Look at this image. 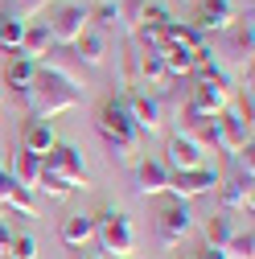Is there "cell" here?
<instances>
[{
	"label": "cell",
	"mask_w": 255,
	"mask_h": 259,
	"mask_svg": "<svg viewBox=\"0 0 255 259\" xmlns=\"http://www.w3.org/2000/svg\"><path fill=\"white\" fill-rule=\"evenodd\" d=\"M37 78V62H29V58H9V66H5V87H13L17 95L29 87V82H33Z\"/></svg>",
	"instance_id": "22"
},
{
	"label": "cell",
	"mask_w": 255,
	"mask_h": 259,
	"mask_svg": "<svg viewBox=\"0 0 255 259\" xmlns=\"http://www.w3.org/2000/svg\"><path fill=\"white\" fill-rule=\"evenodd\" d=\"M0 103H5V91H0Z\"/></svg>",
	"instance_id": "38"
},
{
	"label": "cell",
	"mask_w": 255,
	"mask_h": 259,
	"mask_svg": "<svg viewBox=\"0 0 255 259\" xmlns=\"http://www.w3.org/2000/svg\"><path fill=\"white\" fill-rule=\"evenodd\" d=\"M21 144H25V152H33V156H46L54 144H58V136H54V127L50 123H41V119H33L25 127V136H21Z\"/></svg>",
	"instance_id": "20"
},
{
	"label": "cell",
	"mask_w": 255,
	"mask_h": 259,
	"mask_svg": "<svg viewBox=\"0 0 255 259\" xmlns=\"http://www.w3.org/2000/svg\"><path fill=\"white\" fill-rule=\"evenodd\" d=\"M9 243H13V226L0 218V259H5V251H9Z\"/></svg>",
	"instance_id": "36"
},
{
	"label": "cell",
	"mask_w": 255,
	"mask_h": 259,
	"mask_svg": "<svg viewBox=\"0 0 255 259\" xmlns=\"http://www.w3.org/2000/svg\"><path fill=\"white\" fill-rule=\"evenodd\" d=\"M87 17L99 29H115V33H119V5H115V0H95V9H87Z\"/></svg>",
	"instance_id": "27"
},
{
	"label": "cell",
	"mask_w": 255,
	"mask_h": 259,
	"mask_svg": "<svg viewBox=\"0 0 255 259\" xmlns=\"http://www.w3.org/2000/svg\"><path fill=\"white\" fill-rule=\"evenodd\" d=\"M54 50V37H50V25H29L25 29V37H21V58H29V62H41L46 54Z\"/></svg>",
	"instance_id": "16"
},
{
	"label": "cell",
	"mask_w": 255,
	"mask_h": 259,
	"mask_svg": "<svg viewBox=\"0 0 255 259\" xmlns=\"http://www.w3.org/2000/svg\"><path fill=\"white\" fill-rule=\"evenodd\" d=\"M78 5H82V0H78Z\"/></svg>",
	"instance_id": "39"
},
{
	"label": "cell",
	"mask_w": 255,
	"mask_h": 259,
	"mask_svg": "<svg viewBox=\"0 0 255 259\" xmlns=\"http://www.w3.org/2000/svg\"><path fill=\"white\" fill-rule=\"evenodd\" d=\"M231 239H235V222H231V214H214V218L206 222V247L222 251Z\"/></svg>",
	"instance_id": "25"
},
{
	"label": "cell",
	"mask_w": 255,
	"mask_h": 259,
	"mask_svg": "<svg viewBox=\"0 0 255 259\" xmlns=\"http://www.w3.org/2000/svg\"><path fill=\"white\" fill-rule=\"evenodd\" d=\"M5 259H37V239L33 235H13Z\"/></svg>",
	"instance_id": "30"
},
{
	"label": "cell",
	"mask_w": 255,
	"mask_h": 259,
	"mask_svg": "<svg viewBox=\"0 0 255 259\" xmlns=\"http://www.w3.org/2000/svg\"><path fill=\"white\" fill-rule=\"evenodd\" d=\"M231 25H235V5L231 0H202L198 5V17H194L198 33H222Z\"/></svg>",
	"instance_id": "11"
},
{
	"label": "cell",
	"mask_w": 255,
	"mask_h": 259,
	"mask_svg": "<svg viewBox=\"0 0 255 259\" xmlns=\"http://www.w3.org/2000/svg\"><path fill=\"white\" fill-rule=\"evenodd\" d=\"M128 95V111H132V123H136V132L140 136H156V132H165V103H161V95L156 91H123Z\"/></svg>",
	"instance_id": "6"
},
{
	"label": "cell",
	"mask_w": 255,
	"mask_h": 259,
	"mask_svg": "<svg viewBox=\"0 0 255 259\" xmlns=\"http://www.w3.org/2000/svg\"><path fill=\"white\" fill-rule=\"evenodd\" d=\"M37 70H50V74H62L66 82H74V87H87V78H82V62L66 50V46H54L41 62H37Z\"/></svg>",
	"instance_id": "12"
},
{
	"label": "cell",
	"mask_w": 255,
	"mask_h": 259,
	"mask_svg": "<svg viewBox=\"0 0 255 259\" xmlns=\"http://www.w3.org/2000/svg\"><path fill=\"white\" fill-rule=\"evenodd\" d=\"M91 218H95V239L103 243V251H111V255H132L136 251V226L123 210L107 206V210L91 214Z\"/></svg>",
	"instance_id": "3"
},
{
	"label": "cell",
	"mask_w": 255,
	"mask_h": 259,
	"mask_svg": "<svg viewBox=\"0 0 255 259\" xmlns=\"http://www.w3.org/2000/svg\"><path fill=\"white\" fill-rule=\"evenodd\" d=\"M251 46H255V37H251V13H247V21L231 33V46H227V58L235 62V66H251Z\"/></svg>",
	"instance_id": "21"
},
{
	"label": "cell",
	"mask_w": 255,
	"mask_h": 259,
	"mask_svg": "<svg viewBox=\"0 0 255 259\" xmlns=\"http://www.w3.org/2000/svg\"><path fill=\"white\" fill-rule=\"evenodd\" d=\"M41 9H50V0H17V9H13V17H21V21L29 25V21H33V17L41 13Z\"/></svg>",
	"instance_id": "34"
},
{
	"label": "cell",
	"mask_w": 255,
	"mask_h": 259,
	"mask_svg": "<svg viewBox=\"0 0 255 259\" xmlns=\"http://www.w3.org/2000/svg\"><path fill=\"white\" fill-rule=\"evenodd\" d=\"M218 169L214 165H198V169H185V173H169V193L173 202H189V198H202L218 185Z\"/></svg>",
	"instance_id": "8"
},
{
	"label": "cell",
	"mask_w": 255,
	"mask_h": 259,
	"mask_svg": "<svg viewBox=\"0 0 255 259\" xmlns=\"http://www.w3.org/2000/svg\"><path fill=\"white\" fill-rule=\"evenodd\" d=\"M169 189V169L161 160H136V193L140 198H156Z\"/></svg>",
	"instance_id": "13"
},
{
	"label": "cell",
	"mask_w": 255,
	"mask_h": 259,
	"mask_svg": "<svg viewBox=\"0 0 255 259\" xmlns=\"http://www.w3.org/2000/svg\"><path fill=\"white\" fill-rule=\"evenodd\" d=\"M132 37H136L148 54H161V50H165V29H156V25H140Z\"/></svg>",
	"instance_id": "31"
},
{
	"label": "cell",
	"mask_w": 255,
	"mask_h": 259,
	"mask_svg": "<svg viewBox=\"0 0 255 259\" xmlns=\"http://www.w3.org/2000/svg\"><path fill=\"white\" fill-rule=\"evenodd\" d=\"M189 231H194V214H189L185 202H169L161 214H156V243L161 247H177Z\"/></svg>",
	"instance_id": "9"
},
{
	"label": "cell",
	"mask_w": 255,
	"mask_h": 259,
	"mask_svg": "<svg viewBox=\"0 0 255 259\" xmlns=\"http://www.w3.org/2000/svg\"><path fill=\"white\" fill-rule=\"evenodd\" d=\"M198 54V50H194ZM194 54H185V50H161V62H165V74H169V82H177V78H189L194 74Z\"/></svg>",
	"instance_id": "24"
},
{
	"label": "cell",
	"mask_w": 255,
	"mask_h": 259,
	"mask_svg": "<svg viewBox=\"0 0 255 259\" xmlns=\"http://www.w3.org/2000/svg\"><path fill=\"white\" fill-rule=\"evenodd\" d=\"M70 54L82 62V66H103V62H107V41H103V33H91V29H87V33L70 46Z\"/></svg>",
	"instance_id": "17"
},
{
	"label": "cell",
	"mask_w": 255,
	"mask_h": 259,
	"mask_svg": "<svg viewBox=\"0 0 255 259\" xmlns=\"http://www.w3.org/2000/svg\"><path fill=\"white\" fill-rule=\"evenodd\" d=\"M17 99L25 103V111L33 115V119H41V123H50L54 115H62V111H74V107H82L87 103V87H74V82H66L62 74H50V70H37V78L29 82Z\"/></svg>",
	"instance_id": "1"
},
{
	"label": "cell",
	"mask_w": 255,
	"mask_h": 259,
	"mask_svg": "<svg viewBox=\"0 0 255 259\" xmlns=\"http://www.w3.org/2000/svg\"><path fill=\"white\" fill-rule=\"evenodd\" d=\"M251 247H255V235H251V226H247V231H235V239L222 247V251H227L231 259H251Z\"/></svg>",
	"instance_id": "32"
},
{
	"label": "cell",
	"mask_w": 255,
	"mask_h": 259,
	"mask_svg": "<svg viewBox=\"0 0 255 259\" xmlns=\"http://www.w3.org/2000/svg\"><path fill=\"white\" fill-rule=\"evenodd\" d=\"M9 210H17V214H25V218H33L37 214V193L33 189H25V185H13V193H9V202H5Z\"/></svg>",
	"instance_id": "28"
},
{
	"label": "cell",
	"mask_w": 255,
	"mask_h": 259,
	"mask_svg": "<svg viewBox=\"0 0 255 259\" xmlns=\"http://www.w3.org/2000/svg\"><path fill=\"white\" fill-rule=\"evenodd\" d=\"M25 21L21 17H13L9 9H0V50H9V54H17L21 50V37H25Z\"/></svg>",
	"instance_id": "23"
},
{
	"label": "cell",
	"mask_w": 255,
	"mask_h": 259,
	"mask_svg": "<svg viewBox=\"0 0 255 259\" xmlns=\"http://www.w3.org/2000/svg\"><path fill=\"white\" fill-rule=\"evenodd\" d=\"M95 132H99V140L107 144L111 160H119V165H136V152H140V132L132 123V111H128V95H111V99H103L99 107V119H95Z\"/></svg>",
	"instance_id": "2"
},
{
	"label": "cell",
	"mask_w": 255,
	"mask_h": 259,
	"mask_svg": "<svg viewBox=\"0 0 255 259\" xmlns=\"http://www.w3.org/2000/svg\"><path fill=\"white\" fill-rule=\"evenodd\" d=\"M46 25H50L54 46H66V50H70V46L87 33L91 17H87V5H74V0H70V5H58V9H54V17H50Z\"/></svg>",
	"instance_id": "7"
},
{
	"label": "cell",
	"mask_w": 255,
	"mask_h": 259,
	"mask_svg": "<svg viewBox=\"0 0 255 259\" xmlns=\"http://www.w3.org/2000/svg\"><path fill=\"white\" fill-rule=\"evenodd\" d=\"M9 173H13V181H17V185L37 189V181H41L46 165H41V156H33V152H25V148H21V152L9 160Z\"/></svg>",
	"instance_id": "15"
},
{
	"label": "cell",
	"mask_w": 255,
	"mask_h": 259,
	"mask_svg": "<svg viewBox=\"0 0 255 259\" xmlns=\"http://www.w3.org/2000/svg\"><path fill=\"white\" fill-rule=\"evenodd\" d=\"M231 107V82L227 74H214V78H198L194 82V95H189V103H185V115H222Z\"/></svg>",
	"instance_id": "4"
},
{
	"label": "cell",
	"mask_w": 255,
	"mask_h": 259,
	"mask_svg": "<svg viewBox=\"0 0 255 259\" xmlns=\"http://www.w3.org/2000/svg\"><path fill=\"white\" fill-rule=\"evenodd\" d=\"M33 193H46V198H54V202H62V198H70V185L62 181V177H54V173H41V181H37V189Z\"/></svg>",
	"instance_id": "29"
},
{
	"label": "cell",
	"mask_w": 255,
	"mask_h": 259,
	"mask_svg": "<svg viewBox=\"0 0 255 259\" xmlns=\"http://www.w3.org/2000/svg\"><path fill=\"white\" fill-rule=\"evenodd\" d=\"M169 21H177L165 5H144V17H140V25H156V29H165Z\"/></svg>",
	"instance_id": "33"
},
{
	"label": "cell",
	"mask_w": 255,
	"mask_h": 259,
	"mask_svg": "<svg viewBox=\"0 0 255 259\" xmlns=\"http://www.w3.org/2000/svg\"><path fill=\"white\" fill-rule=\"evenodd\" d=\"M222 214H235V210H247L251 214V206H255V185H251V177H231L227 185H222Z\"/></svg>",
	"instance_id": "14"
},
{
	"label": "cell",
	"mask_w": 255,
	"mask_h": 259,
	"mask_svg": "<svg viewBox=\"0 0 255 259\" xmlns=\"http://www.w3.org/2000/svg\"><path fill=\"white\" fill-rule=\"evenodd\" d=\"M78 259H95V255H78Z\"/></svg>",
	"instance_id": "37"
},
{
	"label": "cell",
	"mask_w": 255,
	"mask_h": 259,
	"mask_svg": "<svg viewBox=\"0 0 255 259\" xmlns=\"http://www.w3.org/2000/svg\"><path fill=\"white\" fill-rule=\"evenodd\" d=\"M161 165H165L169 173L198 169V165H206V148H202L194 136H185V132H173V136H169V144H165V160H161Z\"/></svg>",
	"instance_id": "10"
},
{
	"label": "cell",
	"mask_w": 255,
	"mask_h": 259,
	"mask_svg": "<svg viewBox=\"0 0 255 259\" xmlns=\"http://www.w3.org/2000/svg\"><path fill=\"white\" fill-rule=\"evenodd\" d=\"M165 46L194 54V50H202V33H198L194 25H185V21H169V25H165Z\"/></svg>",
	"instance_id": "18"
},
{
	"label": "cell",
	"mask_w": 255,
	"mask_h": 259,
	"mask_svg": "<svg viewBox=\"0 0 255 259\" xmlns=\"http://www.w3.org/2000/svg\"><path fill=\"white\" fill-rule=\"evenodd\" d=\"M115 5H119V33L132 37L136 29H140V17H144V5H148V0H115Z\"/></svg>",
	"instance_id": "26"
},
{
	"label": "cell",
	"mask_w": 255,
	"mask_h": 259,
	"mask_svg": "<svg viewBox=\"0 0 255 259\" xmlns=\"http://www.w3.org/2000/svg\"><path fill=\"white\" fill-rule=\"evenodd\" d=\"M41 165H46V173L62 177V181L70 185V189H87V185H91L87 160H82V152H78L74 144H54V148L41 156Z\"/></svg>",
	"instance_id": "5"
},
{
	"label": "cell",
	"mask_w": 255,
	"mask_h": 259,
	"mask_svg": "<svg viewBox=\"0 0 255 259\" xmlns=\"http://www.w3.org/2000/svg\"><path fill=\"white\" fill-rule=\"evenodd\" d=\"M95 239V218L91 214H70L62 222V243L66 247H87Z\"/></svg>",
	"instance_id": "19"
},
{
	"label": "cell",
	"mask_w": 255,
	"mask_h": 259,
	"mask_svg": "<svg viewBox=\"0 0 255 259\" xmlns=\"http://www.w3.org/2000/svg\"><path fill=\"white\" fill-rule=\"evenodd\" d=\"M13 185H17V181H13V173H9V165H5V160H0V206L9 202V193H13Z\"/></svg>",
	"instance_id": "35"
}]
</instances>
